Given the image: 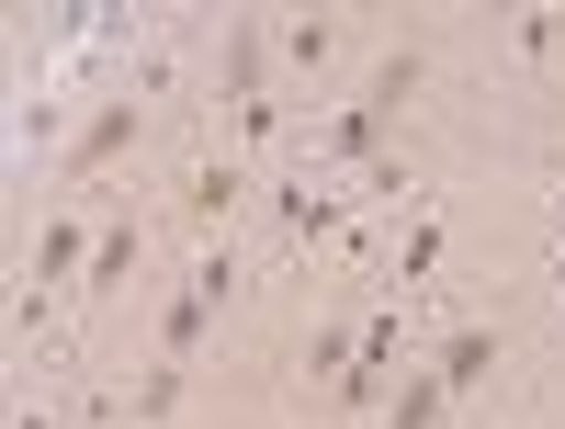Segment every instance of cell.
<instances>
[{"label": "cell", "mask_w": 565, "mask_h": 429, "mask_svg": "<svg viewBox=\"0 0 565 429\" xmlns=\"http://www.w3.org/2000/svg\"><path fill=\"white\" fill-rule=\"evenodd\" d=\"M418 79H430V45H418V34H396L385 57H373L362 103L317 125V170H373V159H385V136H396V114L418 103Z\"/></svg>", "instance_id": "1"}, {"label": "cell", "mask_w": 565, "mask_h": 429, "mask_svg": "<svg viewBox=\"0 0 565 429\" xmlns=\"http://www.w3.org/2000/svg\"><path fill=\"white\" fill-rule=\"evenodd\" d=\"M249 193H260V170H249L238 148H204L193 170H181V193H170V215H181V226H204V237H215V226H226V215H238Z\"/></svg>", "instance_id": "2"}, {"label": "cell", "mask_w": 565, "mask_h": 429, "mask_svg": "<svg viewBox=\"0 0 565 429\" xmlns=\"http://www.w3.org/2000/svg\"><path fill=\"white\" fill-rule=\"evenodd\" d=\"M271 68H282V34L260 12H226L215 23V79H226V103H271Z\"/></svg>", "instance_id": "3"}, {"label": "cell", "mask_w": 565, "mask_h": 429, "mask_svg": "<svg viewBox=\"0 0 565 429\" xmlns=\"http://www.w3.org/2000/svg\"><path fill=\"white\" fill-rule=\"evenodd\" d=\"M136 136H148V90H114V103H90V114H79V136H68V159H57V170L90 181V170H114Z\"/></svg>", "instance_id": "4"}, {"label": "cell", "mask_w": 565, "mask_h": 429, "mask_svg": "<svg viewBox=\"0 0 565 429\" xmlns=\"http://www.w3.org/2000/svg\"><path fill=\"white\" fill-rule=\"evenodd\" d=\"M90 249H103V226H90L79 204H57V215L34 226V271H23V282H34V294H57V282H90Z\"/></svg>", "instance_id": "5"}, {"label": "cell", "mask_w": 565, "mask_h": 429, "mask_svg": "<svg viewBox=\"0 0 565 429\" xmlns=\"http://www.w3.org/2000/svg\"><path fill=\"white\" fill-rule=\"evenodd\" d=\"M430 373H441V396L463 407V396H487V373H498V328L487 317H452L441 340H430Z\"/></svg>", "instance_id": "6"}, {"label": "cell", "mask_w": 565, "mask_h": 429, "mask_svg": "<svg viewBox=\"0 0 565 429\" xmlns=\"http://www.w3.org/2000/svg\"><path fill=\"white\" fill-rule=\"evenodd\" d=\"M136 260H148V215H114V226H103V249H90V282H79V294H125Z\"/></svg>", "instance_id": "7"}, {"label": "cell", "mask_w": 565, "mask_h": 429, "mask_svg": "<svg viewBox=\"0 0 565 429\" xmlns=\"http://www.w3.org/2000/svg\"><path fill=\"white\" fill-rule=\"evenodd\" d=\"M215 317H226V305L204 294V282H181V294L159 305V362H193V351H204V328H215Z\"/></svg>", "instance_id": "8"}, {"label": "cell", "mask_w": 565, "mask_h": 429, "mask_svg": "<svg viewBox=\"0 0 565 429\" xmlns=\"http://www.w3.org/2000/svg\"><path fill=\"white\" fill-rule=\"evenodd\" d=\"M271 34H282V68L317 79L328 57H340V34H351V23H340V12H295V23H271Z\"/></svg>", "instance_id": "9"}, {"label": "cell", "mask_w": 565, "mask_h": 429, "mask_svg": "<svg viewBox=\"0 0 565 429\" xmlns=\"http://www.w3.org/2000/svg\"><path fill=\"white\" fill-rule=\"evenodd\" d=\"M441 418H452L441 373H430V362H407V373H396V396H385V429H441Z\"/></svg>", "instance_id": "10"}, {"label": "cell", "mask_w": 565, "mask_h": 429, "mask_svg": "<svg viewBox=\"0 0 565 429\" xmlns=\"http://www.w3.org/2000/svg\"><path fill=\"white\" fill-rule=\"evenodd\" d=\"M441 271V215H418L396 249H385V294H407V282H430Z\"/></svg>", "instance_id": "11"}, {"label": "cell", "mask_w": 565, "mask_h": 429, "mask_svg": "<svg viewBox=\"0 0 565 429\" xmlns=\"http://www.w3.org/2000/svg\"><path fill=\"white\" fill-rule=\"evenodd\" d=\"M181 385H193V362H148V385L125 396V429H148V418H170V407H181Z\"/></svg>", "instance_id": "12"}, {"label": "cell", "mask_w": 565, "mask_h": 429, "mask_svg": "<svg viewBox=\"0 0 565 429\" xmlns=\"http://www.w3.org/2000/svg\"><path fill=\"white\" fill-rule=\"evenodd\" d=\"M554 45H565V12H521L509 23V57H554Z\"/></svg>", "instance_id": "13"}, {"label": "cell", "mask_w": 565, "mask_h": 429, "mask_svg": "<svg viewBox=\"0 0 565 429\" xmlns=\"http://www.w3.org/2000/svg\"><path fill=\"white\" fill-rule=\"evenodd\" d=\"M260 136H282V90H271V103H238V159L260 148Z\"/></svg>", "instance_id": "14"}, {"label": "cell", "mask_w": 565, "mask_h": 429, "mask_svg": "<svg viewBox=\"0 0 565 429\" xmlns=\"http://www.w3.org/2000/svg\"><path fill=\"white\" fill-rule=\"evenodd\" d=\"M12 429H57V407H23V418H12Z\"/></svg>", "instance_id": "15"}, {"label": "cell", "mask_w": 565, "mask_h": 429, "mask_svg": "<svg viewBox=\"0 0 565 429\" xmlns=\"http://www.w3.org/2000/svg\"><path fill=\"white\" fill-rule=\"evenodd\" d=\"M554 294H565V249H554Z\"/></svg>", "instance_id": "16"}]
</instances>
